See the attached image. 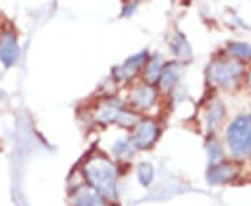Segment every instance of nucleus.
Here are the masks:
<instances>
[{
    "label": "nucleus",
    "mask_w": 251,
    "mask_h": 206,
    "mask_svg": "<svg viewBox=\"0 0 251 206\" xmlns=\"http://www.w3.org/2000/svg\"><path fill=\"white\" fill-rule=\"evenodd\" d=\"M84 171L88 183L94 187V191H97L100 197H116L117 170L108 159L102 156L91 158L87 161Z\"/></svg>",
    "instance_id": "nucleus-1"
},
{
    "label": "nucleus",
    "mask_w": 251,
    "mask_h": 206,
    "mask_svg": "<svg viewBox=\"0 0 251 206\" xmlns=\"http://www.w3.org/2000/svg\"><path fill=\"white\" fill-rule=\"evenodd\" d=\"M227 145L236 158L251 153V114L239 116L227 128Z\"/></svg>",
    "instance_id": "nucleus-2"
},
{
    "label": "nucleus",
    "mask_w": 251,
    "mask_h": 206,
    "mask_svg": "<svg viewBox=\"0 0 251 206\" xmlns=\"http://www.w3.org/2000/svg\"><path fill=\"white\" fill-rule=\"evenodd\" d=\"M97 120L102 124L119 123L120 126H134L137 117L128 112H126L123 106L117 100H108L99 106L97 112Z\"/></svg>",
    "instance_id": "nucleus-3"
},
{
    "label": "nucleus",
    "mask_w": 251,
    "mask_h": 206,
    "mask_svg": "<svg viewBox=\"0 0 251 206\" xmlns=\"http://www.w3.org/2000/svg\"><path fill=\"white\" fill-rule=\"evenodd\" d=\"M240 74H242V66L234 60L214 62L208 69L209 80L222 87L233 84Z\"/></svg>",
    "instance_id": "nucleus-4"
},
{
    "label": "nucleus",
    "mask_w": 251,
    "mask_h": 206,
    "mask_svg": "<svg viewBox=\"0 0 251 206\" xmlns=\"http://www.w3.org/2000/svg\"><path fill=\"white\" fill-rule=\"evenodd\" d=\"M158 137V127L152 120H143L138 123V127L135 130L133 137V143L135 148H150Z\"/></svg>",
    "instance_id": "nucleus-5"
},
{
    "label": "nucleus",
    "mask_w": 251,
    "mask_h": 206,
    "mask_svg": "<svg viewBox=\"0 0 251 206\" xmlns=\"http://www.w3.org/2000/svg\"><path fill=\"white\" fill-rule=\"evenodd\" d=\"M130 99H131V103L138 110H145L152 106L153 100H155V91L150 85H140L131 92Z\"/></svg>",
    "instance_id": "nucleus-6"
},
{
    "label": "nucleus",
    "mask_w": 251,
    "mask_h": 206,
    "mask_svg": "<svg viewBox=\"0 0 251 206\" xmlns=\"http://www.w3.org/2000/svg\"><path fill=\"white\" fill-rule=\"evenodd\" d=\"M18 47L16 38L11 32H6L0 38V59L4 64H11L17 57Z\"/></svg>",
    "instance_id": "nucleus-7"
},
{
    "label": "nucleus",
    "mask_w": 251,
    "mask_h": 206,
    "mask_svg": "<svg viewBox=\"0 0 251 206\" xmlns=\"http://www.w3.org/2000/svg\"><path fill=\"white\" fill-rule=\"evenodd\" d=\"M145 59H147V54L145 53H140L137 54V56L130 57L127 62H125L120 67H117L116 70H115L116 78H119V80H128V78H131L135 72L140 70V67L144 64Z\"/></svg>",
    "instance_id": "nucleus-8"
},
{
    "label": "nucleus",
    "mask_w": 251,
    "mask_h": 206,
    "mask_svg": "<svg viewBox=\"0 0 251 206\" xmlns=\"http://www.w3.org/2000/svg\"><path fill=\"white\" fill-rule=\"evenodd\" d=\"M74 206H106L102 197L92 189H80L73 198Z\"/></svg>",
    "instance_id": "nucleus-9"
},
{
    "label": "nucleus",
    "mask_w": 251,
    "mask_h": 206,
    "mask_svg": "<svg viewBox=\"0 0 251 206\" xmlns=\"http://www.w3.org/2000/svg\"><path fill=\"white\" fill-rule=\"evenodd\" d=\"M180 72H181V67L176 62H172V63L163 66L161 74V85L163 90H169L171 87H173L176 84V81L180 77Z\"/></svg>",
    "instance_id": "nucleus-10"
},
{
    "label": "nucleus",
    "mask_w": 251,
    "mask_h": 206,
    "mask_svg": "<svg viewBox=\"0 0 251 206\" xmlns=\"http://www.w3.org/2000/svg\"><path fill=\"white\" fill-rule=\"evenodd\" d=\"M234 173H236V170H234L233 166L224 163L219 166H214L208 173V179L211 183H225V181L233 179Z\"/></svg>",
    "instance_id": "nucleus-11"
},
{
    "label": "nucleus",
    "mask_w": 251,
    "mask_h": 206,
    "mask_svg": "<svg viewBox=\"0 0 251 206\" xmlns=\"http://www.w3.org/2000/svg\"><path fill=\"white\" fill-rule=\"evenodd\" d=\"M134 143L131 139H127V138H123V139H119L115 146H113V153L116 156L117 159H130L133 155L135 153Z\"/></svg>",
    "instance_id": "nucleus-12"
},
{
    "label": "nucleus",
    "mask_w": 251,
    "mask_h": 206,
    "mask_svg": "<svg viewBox=\"0 0 251 206\" xmlns=\"http://www.w3.org/2000/svg\"><path fill=\"white\" fill-rule=\"evenodd\" d=\"M162 60L159 57H153L145 67V80L148 84H153L161 78L162 74Z\"/></svg>",
    "instance_id": "nucleus-13"
},
{
    "label": "nucleus",
    "mask_w": 251,
    "mask_h": 206,
    "mask_svg": "<svg viewBox=\"0 0 251 206\" xmlns=\"http://www.w3.org/2000/svg\"><path fill=\"white\" fill-rule=\"evenodd\" d=\"M224 116V108L221 103H214L209 108V114H208V127L209 128H215L218 126V123L222 120Z\"/></svg>",
    "instance_id": "nucleus-14"
},
{
    "label": "nucleus",
    "mask_w": 251,
    "mask_h": 206,
    "mask_svg": "<svg viewBox=\"0 0 251 206\" xmlns=\"http://www.w3.org/2000/svg\"><path fill=\"white\" fill-rule=\"evenodd\" d=\"M138 177H140L141 184L148 185L153 177L152 166H151L150 163H143V164H140V167H138Z\"/></svg>",
    "instance_id": "nucleus-15"
},
{
    "label": "nucleus",
    "mask_w": 251,
    "mask_h": 206,
    "mask_svg": "<svg viewBox=\"0 0 251 206\" xmlns=\"http://www.w3.org/2000/svg\"><path fill=\"white\" fill-rule=\"evenodd\" d=\"M230 52L239 57L249 59L251 57V46L244 45V44H233V45H230Z\"/></svg>",
    "instance_id": "nucleus-16"
},
{
    "label": "nucleus",
    "mask_w": 251,
    "mask_h": 206,
    "mask_svg": "<svg viewBox=\"0 0 251 206\" xmlns=\"http://www.w3.org/2000/svg\"><path fill=\"white\" fill-rule=\"evenodd\" d=\"M176 45H177V47H173V50H175L177 54H180V56H181V54H184L188 50V45L186 44V41H184L181 36H180L179 39H175V44H173V46H176Z\"/></svg>",
    "instance_id": "nucleus-17"
},
{
    "label": "nucleus",
    "mask_w": 251,
    "mask_h": 206,
    "mask_svg": "<svg viewBox=\"0 0 251 206\" xmlns=\"http://www.w3.org/2000/svg\"><path fill=\"white\" fill-rule=\"evenodd\" d=\"M249 84H250V87H251V72H250V75H249Z\"/></svg>",
    "instance_id": "nucleus-18"
}]
</instances>
